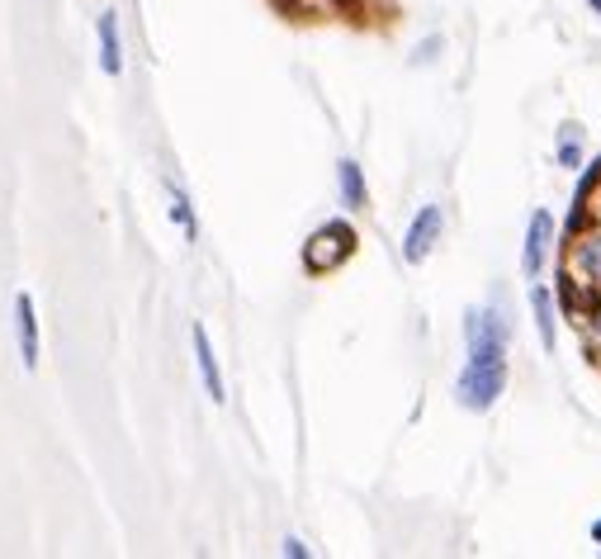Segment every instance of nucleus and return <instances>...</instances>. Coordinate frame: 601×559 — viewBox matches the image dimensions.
Returning <instances> with one entry per match:
<instances>
[{
	"mask_svg": "<svg viewBox=\"0 0 601 559\" xmlns=\"http://www.w3.org/2000/svg\"><path fill=\"white\" fill-rule=\"evenodd\" d=\"M15 342H20L24 370H38V356H43V336H38V304H34L29 290L15 294Z\"/></svg>",
	"mask_w": 601,
	"mask_h": 559,
	"instance_id": "39448f33",
	"label": "nucleus"
},
{
	"mask_svg": "<svg viewBox=\"0 0 601 559\" xmlns=\"http://www.w3.org/2000/svg\"><path fill=\"white\" fill-rule=\"evenodd\" d=\"M550 252H554V214L550 209H535L530 214V228H526V252H521V270H526V280H540L545 276Z\"/></svg>",
	"mask_w": 601,
	"mask_h": 559,
	"instance_id": "20e7f679",
	"label": "nucleus"
},
{
	"mask_svg": "<svg viewBox=\"0 0 601 559\" xmlns=\"http://www.w3.org/2000/svg\"><path fill=\"white\" fill-rule=\"evenodd\" d=\"M440 232H446V214H440V204H422V209H417V218L408 224V232H402V262L422 266L426 256L436 252Z\"/></svg>",
	"mask_w": 601,
	"mask_h": 559,
	"instance_id": "7ed1b4c3",
	"label": "nucleus"
},
{
	"mask_svg": "<svg viewBox=\"0 0 601 559\" xmlns=\"http://www.w3.org/2000/svg\"><path fill=\"white\" fill-rule=\"evenodd\" d=\"M336 180H342V200H346V209H365L370 204V190H365V176H360V166L356 162H342L336 166Z\"/></svg>",
	"mask_w": 601,
	"mask_h": 559,
	"instance_id": "9b49d317",
	"label": "nucleus"
},
{
	"mask_svg": "<svg viewBox=\"0 0 601 559\" xmlns=\"http://www.w3.org/2000/svg\"><path fill=\"white\" fill-rule=\"evenodd\" d=\"M95 34H100V72H104V76H124V38H119V15H114V10H104L100 24H95Z\"/></svg>",
	"mask_w": 601,
	"mask_h": 559,
	"instance_id": "1a4fd4ad",
	"label": "nucleus"
},
{
	"mask_svg": "<svg viewBox=\"0 0 601 559\" xmlns=\"http://www.w3.org/2000/svg\"><path fill=\"white\" fill-rule=\"evenodd\" d=\"M270 5H276V10H280V15H284V20H290V15H294V20H298V15H304V0H270Z\"/></svg>",
	"mask_w": 601,
	"mask_h": 559,
	"instance_id": "4468645a",
	"label": "nucleus"
},
{
	"mask_svg": "<svg viewBox=\"0 0 601 559\" xmlns=\"http://www.w3.org/2000/svg\"><path fill=\"white\" fill-rule=\"evenodd\" d=\"M597 298H601V284H587L578 280L568 270V276H559V290H554V304L564 308V318H592V308H597Z\"/></svg>",
	"mask_w": 601,
	"mask_h": 559,
	"instance_id": "423d86ee",
	"label": "nucleus"
},
{
	"mask_svg": "<svg viewBox=\"0 0 601 559\" xmlns=\"http://www.w3.org/2000/svg\"><path fill=\"white\" fill-rule=\"evenodd\" d=\"M507 394V356L502 360H464L460 384H455V398H460L464 412H488L493 403Z\"/></svg>",
	"mask_w": 601,
	"mask_h": 559,
	"instance_id": "f257e3e1",
	"label": "nucleus"
},
{
	"mask_svg": "<svg viewBox=\"0 0 601 559\" xmlns=\"http://www.w3.org/2000/svg\"><path fill=\"white\" fill-rule=\"evenodd\" d=\"M592 541H601V522H592Z\"/></svg>",
	"mask_w": 601,
	"mask_h": 559,
	"instance_id": "a211bd4d",
	"label": "nucleus"
},
{
	"mask_svg": "<svg viewBox=\"0 0 601 559\" xmlns=\"http://www.w3.org/2000/svg\"><path fill=\"white\" fill-rule=\"evenodd\" d=\"M194 366H200V380H204V394L214 398V403H223L228 398V389H223V370H218V356H214V342H208V332L194 322Z\"/></svg>",
	"mask_w": 601,
	"mask_h": 559,
	"instance_id": "6e6552de",
	"label": "nucleus"
},
{
	"mask_svg": "<svg viewBox=\"0 0 601 559\" xmlns=\"http://www.w3.org/2000/svg\"><path fill=\"white\" fill-rule=\"evenodd\" d=\"M284 555H294V559H304V555H308V550H304V545H298V541H294V536H290V541H284Z\"/></svg>",
	"mask_w": 601,
	"mask_h": 559,
	"instance_id": "dca6fc26",
	"label": "nucleus"
},
{
	"mask_svg": "<svg viewBox=\"0 0 601 559\" xmlns=\"http://www.w3.org/2000/svg\"><path fill=\"white\" fill-rule=\"evenodd\" d=\"M587 332H592V342H601V298H597V308H592V318H587Z\"/></svg>",
	"mask_w": 601,
	"mask_h": 559,
	"instance_id": "2eb2a0df",
	"label": "nucleus"
},
{
	"mask_svg": "<svg viewBox=\"0 0 601 559\" xmlns=\"http://www.w3.org/2000/svg\"><path fill=\"white\" fill-rule=\"evenodd\" d=\"M350 252H356V228H350V224H327V228H318L308 238L304 266H308V276H327V270H336Z\"/></svg>",
	"mask_w": 601,
	"mask_h": 559,
	"instance_id": "f03ea898",
	"label": "nucleus"
},
{
	"mask_svg": "<svg viewBox=\"0 0 601 559\" xmlns=\"http://www.w3.org/2000/svg\"><path fill=\"white\" fill-rule=\"evenodd\" d=\"M554 157H559V166H583V128L578 124H564Z\"/></svg>",
	"mask_w": 601,
	"mask_h": 559,
	"instance_id": "ddd939ff",
	"label": "nucleus"
},
{
	"mask_svg": "<svg viewBox=\"0 0 601 559\" xmlns=\"http://www.w3.org/2000/svg\"><path fill=\"white\" fill-rule=\"evenodd\" d=\"M568 270L578 280H587V284H601V228H592V232H578L573 238V246H568Z\"/></svg>",
	"mask_w": 601,
	"mask_h": 559,
	"instance_id": "0eeeda50",
	"label": "nucleus"
},
{
	"mask_svg": "<svg viewBox=\"0 0 601 559\" xmlns=\"http://www.w3.org/2000/svg\"><path fill=\"white\" fill-rule=\"evenodd\" d=\"M530 314H535V332H540V346L554 351L559 332H554V294L545 284H530Z\"/></svg>",
	"mask_w": 601,
	"mask_h": 559,
	"instance_id": "9d476101",
	"label": "nucleus"
},
{
	"mask_svg": "<svg viewBox=\"0 0 601 559\" xmlns=\"http://www.w3.org/2000/svg\"><path fill=\"white\" fill-rule=\"evenodd\" d=\"M587 5H592V15H601V0H587Z\"/></svg>",
	"mask_w": 601,
	"mask_h": 559,
	"instance_id": "f3484780",
	"label": "nucleus"
},
{
	"mask_svg": "<svg viewBox=\"0 0 601 559\" xmlns=\"http://www.w3.org/2000/svg\"><path fill=\"white\" fill-rule=\"evenodd\" d=\"M171 218H176V228L186 232V242H200V218H194V204L180 186H171Z\"/></svg>",
	"mask_w": 601,
	"mask_h": 559,
	"instance_id": "f8f14e48",
	"label": "nucleus"
},
{
	"mask_svg": "<svg viewBox=\"0 0 601 559\" xmlns=\"http://www.w3.org/2000/svg\"><path fill=\"white\" fill-rule=\"evenodd\" d=\"M336 5H346V10H350V5H356V0H336Z\"/></svg>",
	"mask_w": 601,
	"mask_h": 559,
	"instance_id": "6ab92c4d",
	"label": "nucleus"
}]
</instances>
